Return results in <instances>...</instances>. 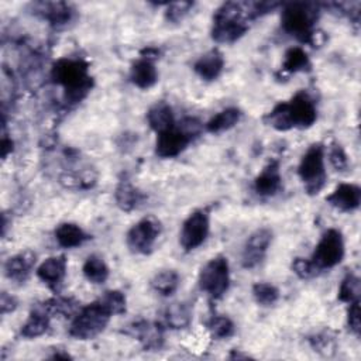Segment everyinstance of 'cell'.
<instances>
[{"mask_svg":"<svg viewBox=\"0 0 361 361\" xmlns=\"http://www.w3.org/2000/svg\"><path fill=\"white\" fill-rule=\"evenodd\" d=\"M317 120L313 97L306 90H299L288 102L278 103L264 116V123L278 131L290 128H309Z\"/></svg>","mask_w":361,"mask_h":361,"instance_id":"1","label":"cell"},{"mask_svg":"<svg viewBox=\"0 0 361 361\" xmlns=\"http://www.w3.org/2000/svg\"><path fill=\"white\" fill-rule=\"evenodd\" d=\"M51 79L62 86L65 100L71 104L82 102L93 87L89 63L80 58H59L51 68Z\"/></svg>","mask_w":361,"mask_h":361,"instance_id":"2","label":"cell"},{"mask_svg":"<svg viewBox=\"0 0 361 361\" xmlns=\"http://www.w3.org/2000/svg\"><path fill=\"white\" fill-rule=\"evenodd\" d=\"M319 17V6L310 1H292L282 6L281 24L285 32L300 42L310 44L316 30L314 23Z\"/></svg>","mask_w":361,"mask_h":361,"instance_id":"3","label":"cell"},{"mask_svg":"<svg viewBox=\"0 0 361 361\" xmlns=\"http://www.w3.org/2000/svg\"><path fill=\"white\" fill-rule=\"evenodd\" d=\"M247 20L243 3H223L213 16L212 38L219 44H231L237 41L248 30Z\"/></svg>","mask_w":361,"mask_h":361,"instance_id":"4","label":"cell"},{"mask_svg":"<svg viewBox=\"0 0 361 361\" xmlns=\"http://www.w3.org/2000/svg\"><path fill=\"white\" fill-rule=\"evenodd\" d=\"M113 314L104 307V305L96 299L94 302L83 306L73 316L69 326V336L78 340H90L99 336Z\"/></svg>","mask_w":361,"mask_h":361,"instance_id":"5","label":"cell"},{"mask_svg":"<svg viewBox=\"0 0 361 361\" xmlns=\"http://www.w3.org/2000/svg\"><path fill=\"white\" fill-rule=\"evenodd\" d=\"M298 175L309 195H317L326 185V168H324V147L320 142L312 144L302 155Z\"/></svg>","mask_w":361,"mask_h":361,"instance_id":"6","label":"cell"},{"mask_svg":"<svg viewBox=\"0 0 361 361\" xmlns=\"http://www.w3.org/2000/svg\"><path fill=\"white\" fill-rule=\"evenodd\" d=\"M199 288L212 299L223 298L230 286V267L223 255H216L209 259L199 272Z\"/></svg>","mask_w":361,"mask_h":361,"instance_id":"7","label":"cell"},{"mask_svg":"<svg viewBox=\"0 0 361 361\" xmlns=\"http://www.w3.org/2000/svg\"><path fill=\"white\" fill-rule=\"evenodd\" d=\"M344 258V238L337 228H329L320 237L310 259L319 271L330 269Z\"/></svg>","mask_w":361,"mask_h":361,"instance_id":"8","label":"cell"},{"mask_svg":"<svg viewBox=\"0 0 361 361\" xmlns=\"http://www.w3.org/2000/svg\"><path fill=\"white\" fill-rule=\"evenodd\" d=\"M162 231L161 221L154 216H147L138 220L126 235L127 247L141 255H148L152 252L154 245Z\"/></svg>","mask_w":361,"mask_h":361,"instance_id":"9","label":"cell"},{"mask_svg":"<svg viewBox=\"0 0 361 361\" xmlns=\"http://www.w3.org/2000/svg\"><path fill=\"white\" fill-rule=\"evenodd\" d=\"M210 230V217L209 213L203 209L192 212L182 224L179 243L185 251H192L200 247Z\"/></svg>","mask_w":361,"mask_h":361,"instance_id":"10","label":"cell"},{"mask_svg":"<svg viewBox=\"0 0 361 361\" xmlns=\"http://www.w3.org/2000/svg\"><path fill=\"white\" fill-rule=\"evenodd\" d=\"M193 138L195 137L189 134L180 123L173 124L168 130L158 133L155 154L159 158H175L189 145Z\"/></svg>","mask_w":361,"mask_h":361,"instance_id":"11","label":"cell"},{"mask_svg":"<svg viewBox=\"0 0 361 361\" xmlns=\"http://www.w3.org/2000/svg\"><path fill=\"white\" fill-rule=\"evenodd\" d=\"M272 241V231L267 227L255 230L245 241L243 255H241V264L245 269H252L258 264L262 262L265 258V254L268 251V247Z\"/></svg>","mask_w":361,"mask_h":361,"instance_id":"12","label":"cell"},{"mask_svg":"<svg viewBox=\"0 0 361 361\" xmlns=\"http://www.w3.org/2000/svg\"><path fill=\"white\" fill-rule=\"evenodd\" d=\"M127 336L137 338L148 351L161 350L164 344V326L161 323H151L148 320H135L123 330Z\"/></svg>","mask_w":361,"mask_h":361,"instance_id":"13","label":"cell"},{"mask_svg":"<svg viewBox=\"0 0 361 361\" xmlns=\"http://www.w3.org/2000/svg\"><path fill=\"white\" fill-rule=\"evenodd\" d=\"M68 261L65 255H54L44 259L37 267V276L52 290L58 292L66 276Z\"/></svg>","mask_w":361,"mask_h":361,"instance_id":"14","label":"cell"},{"mask_svg":"<svg viewBox=\"0 0 361 361\" xmlns=\"http://www.w3.org/2000/svg\"><path fill=\"white\" fill-rule=\"evenodd\" d=\"M326 202L340 212H354L361 203V188L355 183H340L326 197Z\"/></svg>","mask_w":361,"mask_h":361,"instance_id":"15","label":"cell"},{"mask_svg":"<svg viewBox=\"0 0 361 361\" xmlns=\"http://www.w3.org/2000/svg\"><path fill=\"white\" fill-rule=\"evenodd\" d=\"M34 13L47 20L54 27H62L72 21L73 10L63 1H39L34 3Z\"/></svg>","mask_w":361,"mask_h":361,"instance_id":"16","label":"cell"},{"mask_svg":"<svg viewBox=\"0 0 361 361\" xmlns=\"http://www.w3.org/2000/svg\"><path fill=\"white\" fill-rule=\"evenodd\" d=\"M282 188V176L279 171V162L276 159L269 161L262 171L254 179V190L259 196H274Z\"/></svg>","mask_w":361,"mask_h":361,"instance_id":"17","label":"cell"},{"mask_svg":"<svg viewBox=\"0 0 361 361\" xmlns=\"http://www.w3.org/2000/svg\"><path fill=\"white\" fill-rule=\"evenodd\" d=\"M37 257L32 251H24L10 257L4 264V274L14 282H25L35 265Z\"/></svg>","mask_w":361,"mask_h":361,"instance_id":"18","label":"cell"},{"mask_svg":"<svg viewBox=\"0 0 361 361\" xmlns=\"http://www.w3.org/2000/svg\"><path fill=\"white\" fill-rule=\"evenodd\" d=\"M224 68V58L223 54L213 48L197 58V61L193 63V71L197 73L199 78H202L206 82L216 80Z\"/></svg>","mask_w":361,"mask_h":361,"instance_id":"19","label":"cell"},{"mask_svg":"<svg viewBox=\"0 0 361 361\" xmlns=\"http://www.w3.org/2000/svg\"><path fill=\"white\" fill-rule=\"evenodd\" d=\"M130 80L140 89H149L158 80V71L152 59L140 56L130 68Z\"/></svg>","mask_w":361,"mask_h":361,"instance_id":"20","label":"cell"},{"mask_svg":"<svg viewBox=\"0 0 361 361\" xmlns=\"http://www.w3.org/2000/svg\"><path fill=\"white\" fill-rule=\"evenodd\" d=\"M192 322V310L188 303H172L166 306L161 313V324L164 329H185Z\"/></svg>","mask_w":361,"mask_h":361,"instance_id":"21","label":"cell"},{"mask_svg":"<svg viewBox=\"0 0 361 361\" xmlns=\"http://www.w3.org/2000/svg\"><path fill=\"white\" fill-rule=\"evenodd\" d=\"M90 235L75 223H61L55 228V240L63 248H76L85 244Z\"/></svg>","mask_w":361,"mask_h":361,"instance_id":"22","label":"cell"},{"mask_svg":"<svg viewBox=\"0 0 361 361\" xmlns=\"http://www.w3.org/2000/svg\"><path fill=\"white\" fill-rule=\"evenodd\" d=\"M49 319H51V316L41 305L35 306L30 312L24 324L21 326L20 334L25 338H35V337L42 336L49 327Z\"/></svg>","mask_w":361,"mask_h":361,"instance_id":"23","label":"cell"},{"mask_svg":"<svg viewBox=\"0 0 361 361\" xmlns=\"http://www.w3.org/2000/svg\"><path fill=\"white\" fill-rule=\"evenodd\" d=\"M144 197H145L144 193L127 179L120 180L114 192L116 203L124 212H131L137 209L142 203Z\"/></svg>","mask_w":361,"mask_h":361,"instance_id":"24","label":"cell"},{"mask_svg":"<svg viewBox=\"0 0 361 361\" xmlns=\"http://www.w3.org/2000/svg\"><path fill=\"white\" fill-rule=\"evenodd\" d=\"M147 121L149 127L158 133L168 130L175 124L172 107L166 102H158L149 107L147 113Z\"/></svg>","mask_w":361,"mask_h":361,"instance_id":"25","label":"cell"},{"mask_svg":"<svg viewBox=\"0 0 361 361\" xmlns=\"http://www.w3.org/2000/svg\"><path fill=\"white\" fill-rule=\"evenodd\" d=\"M241 118V110L237 107H227L217 114H214L207 123H206V131L212 134H220L223 131H227L233 128Z\"/></svg>","mask_w":361,"mask_h":361,"instance_id":"26","label":"cell"},{"mask_svg":"<svg viewBox=\"0 0 361 361\" xmlns=\"http://www.w3.org/2000/svg\"><path fill=\"white\" fill-rule=\"evenodd\" d=\"M312 68L309 55L306 51L300 47H292L289 48L283 55V62L281 66V71L290 75L298 72H309Z\"/></svg>","mask_w":361,"mask_h":361,"instance_id":"27","label":"cell"},{"mask_svg":"<svg viewBox=\"0 0 361 361\" xmlns=\"http://www.w3.org/2000/svg\"><path fill=\"white\" fill-rule=\"evenodd\" d=\"M82 272L85 275V278L92 282V283H103L107 281L109 278V267L107 264L104 262V259L99 255H89L85 262H83V267H82Z\"/></svg>","mask_w":361,"mask_h":361,"instance_id":"28","label":"cell"},{"mask_svg":"<svg viewBox=\"0 0 361 361\" xmlns=\"http://www.w3.org/2000/svg\"><path fill=\"white\" fill-rule=\"evenodd\" d=\"M179 286V275L173 269H164L154 275L151 288L161 296H171Z\"/></svg>","mask_w":361,"mask_h":361,"instance_id":"29","label":"cell"},{"mask_svg":"<svg viewBox=\"0 0 361 361\" xmlns=\"http://www.w3.org/2000/svg\"><path fill=\"white\" fill-rule=\"evenodd\" d=\"M41 306L48 312L51 317L54 314H62L66 317L75 316L80 309L79 302H76L73 298H65V296H54L42 302Z\"/></svg>","mask_w":361,"mask_h":361,"instance_id":"30","label":"cell"},{"mask_svg":"<svg viewBox=\"0 0 361 361\" xmlns=\"http://www.w3.org/2000/svg\"><path fill=\"white\" fill-rule=\"evenodd\" d=\"M207 330L210 333V336L216 340H223V338H228L234 334L235 327L234 323L230 317L227 316H212L207 323Z\"/></svg>","mask_w":361,"mask_h":361,"instance_id":"31","label":"cell"},{"mask_svg":"<svg viewBox=\"0 0 361 361\" xmlns=\"http://www.w3.org/2000/svg\"><path fill=\"white\" fill-rule=\"evenodd\" d=\"M360 278L354 274H347L338 286V300L350 305L360 300Z\"/></svg>","mask_w":361,"mask_h":361,"instance_id":"32","label":"cell"},{"mask_svg":"<svg viewBox=\"0 0 361 361\" xmlns=\"http://www.w3.org/2000/svg\"><path fill=\"white\" fill-rule=\"evenodd\" d=\"M252 296L261 306H272L279 299V290L275 285L268 282H257L252 285Z\"/></svg>","mask_w":361,"mask_h":361,"instance_id":"33","label":"cell"},{"mask_svg":"<svg viewBox=\"0 0 361 361\" xmlns=\"http://www.w3.org/2000/svg\"><path fill=\"white\" fill-rule=\"evenodd\" d=\"M307 340H309V344L312 345V348L323 355H331L336 351V337L329 330L316 333V334L310 336Z\"/></svg>","mask_w":361,"mask_h":361,"instance_id":"34","label":"cell"},{"mask_svg":"<svg viewBox=\"0 0 361 361\" xmlns=\"http://www.w3.org/2000/svg\"><path fill=\"white\" fill-rule=\"evenodd\" d=\"M99 300L104 305V307L114 316L126 312V296L120 290H106Z\"/></svg>","mask_w":361,"mask_h":361,"instance_id":"35","label":"cell"},{"mask_svg":"<svg viewBox=\"0 0 361 361\" xmlns=\"http://www.w3.org/2000/svg\"><path fill=\"white\" fill-rule=\"evenodd\" d=\"M329 161L331 164V166L336 169V171H345L348 168V158H347V154L344 151V148L341 147V144L333 141L329 147Z\"/></svg>","mask_w":361,"mask_h":361,"instance_id":"36","label":"cell"},{"mask_svg":"<svg viewBox=\"0 0 361 361\" xmlns=\"http://www.w3.org/2000/svg\"><path fill=\"white\" fill-rule=\"evenodd\" d=\"M192 7H193L192 1L168 3L166 4V11H165V18L171 23H179L192 10Z\"/></svg>","mask_w":361,"mask_h":361,"instance_id":"37","label":"cell"},{"mask_svg":"<svg viewBox=\"0 0 361 361\" xmlns=\"http://www.w3.org/2000/svg\"><path fill=\"white\" fill-rule=\"evenodd\" d=\"M292 271L302 279H309L316 276L320 271L314 267L310 258H295L292 262Z\"/></svg>","mask_w":361,"mask_h":361,"instance_id":"38","label":"cell"},{"mask_svg":"<svg viewBox=\"0 0 361 361\" xmlns=\"http://www.w3.org/2000/svg\"><path fill=\"white\" fill-rule=\"evenodd\" d=\"M347 326L351 330L353 334H355L357 337L360 336V329H361V323H360V300H355L353 303H350L348 312H347Z\"/></svg>","mask_w":361,"mask_h":361,"instance_id":"39","label":"cell"},{"mask_svg":"<svg viewBox=\"0 0 361 361\" xmlns=\"http://www.w3.org/2000/svg\"><path fill=\"white\" fill-rule=\"evenodd\" d=\"M0 307H1V313H8V312H13L16 307H17V300L14 296L8 295L7 292H3L1 293V298H0Z\"/></svg>","mask_w":361,"mask_h":361,"instance_id":"40","label":"cell"},{"mask_svg":"<svg viewBox=\"0 0 361 361\" xmlns=\"http://www.w3.org/2000/svg\"><path fill=\"white\" fill-rule=\"evenodd\" d=\"M11 149H13V141L8 140L7 137H3V140H1V155H3V158H6L7 154L11 152Z\"/></svg>","mask_w":361,"mask_h":361,"instance_id":"41","label":"cell"},{"mask_svg":"<svg viewBox=\"0 0 361 361\" xmlns=\"http://www.w3.org/2000/svg\"><path fill=\"white\" fill-rule=\"evenodd\" d=\"M228 358H231V360H240V358H248V355L247 354H240V353H237V350H233L231 353H230V355H228Z\"/></svg>","mask_w":361,"mask_h":361,"instance_id":"42","label":"cell"}]
</instances>
